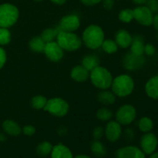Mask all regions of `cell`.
Instances as JSON below:
<instances>
[{
	"label": "cell",
	"mask_w": 158,
	"mask_h": 158,
	"mask_svg": "<svg viewBox=\"0 0 158 158\" xmlns=\"http://www.w3.org/2000/svg\"><path fill=\"white\" fill-rule=\"evenodd\" d=\"M83 44L87 49L96 50L101 47L103 40H105V33L100 26L91 24L83 30L81 37Z\"/></svg>",
	"instance_id": "cell-1"
},
{
	"label": "cell",
	"mask_w": 158,
	"mask_h": 158,
	"mask_svg": "<svg viewBox=\"0 0 158 158\" xmlns=\"http://www.w3.org/2000/svg\"><path fill=\"white\" fill-rule=\"evenodd\" d=\"M110 88L117 97H127L134 89V79L128 74H120L113 79Z\"/></svg>",
	"instance_id": "cell-2"
},
{
	"label": "cell",
	"mask_w": 158,
	"mask_h": 158,
	"mask_svg": "<svg viewBox=\"0 0 158 158\" xmlns=\"http://www.w3.org/2000/svg\"><path fill=\"white\" fill-rule=\"evenodd\" d=\"M113 79L114 77L110 71L100 65L89 73V80L92 85L100 90L110 89Z\"/></svg>",
	"instance_id": "cell-3"
},
{
	"label": "cell",
	"mask_w": 158,
	"mask_h": 158,
	"mask_svg": "<svg viewBox=\"0 0 158 158\" xmlns=\"http://www.w3.org/2000/svg\"><path fill=\"white\" fill-rule=\"evenodd\" d=\"M56 41L66 52H75L80 49L83 45L81 38L77 33L61 30H59Z\"/></svg>",
	"instance_id": "cell-4"
},
{
	"label": "cell",
	"mask_w": 158,
	"mask_h": 158,
	"mask_svg": "<svg viewBox=\"0 0 158 158\" xmlns=\"http://www.w3.org/2000/svg\"><path fill=\"white\" fill-rule=\"evenodd\" d=\"M19 10L16 6L11 3L0 5V27L10 28L18 22Z\"/></svg>",
	"instance_id": "cell-5"
},
{
	"label": "cell",
	"mask_w": 158,
	"mask_h": 158,
	"mask_svg": "<svg viewBox=\"0 0 158 158\" xmlns=\"http://www.w3.org/2000/svg\"><path fill=\"white\" fill-rule=\"evenodd\" d=\"M46 112L56 117H64L69 111V105L66 100L61 97H52L48 99L44 110Z\"/></svg>",
	"instance_id": "cell-6"
},
{
	"label": "cell",
	"mask_w": 158,
	"mask_h": 158,
	"mask_svg": "<svg viewBox=\"0 0 158 158\" xmlns=\"http://www.w3.org/2000/svg\"><path fill=\"white\" fill-rule=\"evenodd\" d=\"M115 117L121 126H128L135 120L137 110L131 104H123L117 109Z\"/></svg>",
	"instance_id": "cell-7"
},
{
	"label": "cell",
	"mask_w": 158,
	"mask_h": 158,
	"mask_svg": "<svg viewBox=\"0 0 158 158\" xmlns=\"http://www.w3.org/2000/svg\"><path fill=\"white\" fill-rule=\"evenodd\" d=\"M134 19L140 25L143 26H150L152 25L154 13L147 6H137L133 9Z\"/></svg>",
	"instance_id": "cell-8"
},
{
	"label": "cell",
	"mask_w": 158,
	"mask_h": 158,
	"mask_svg": "<svg viewBox=\"0 0 158 158\" xmlns=\"http://www.w3.org/2000/svg\"><path fill=\"white\" fill-rule=\"evenodd\" d=\"M145 63H146V59L143 55H135L131 52L127 53L122 59V65L123 68L128 71L140 69L144 66Z\"/></svg>",
	"instance_id": "cell-9"
},
{
	"label": "cell",
	"mask_w": 158,
	"mask_h": 158,
	"mask_svg": "<svg viewBox=\"0 0 158 158\" xmlns=\"http://www.w3.org/2000/svg\"><path fill=\"white\" fill-rule=\"evenodd\" d=\"M158 146L157 136L151 132L144 133L140 139V148L145 155H151L155 152Z\"/></svg>",
	"instance_id": "cell-10"
},
{
	"label": "cell",
	"mask_w": 158,
	"mask_h": 158,
	"mask_svg": "<svg viewBox=\"0 0 158 158\" xmlns=\"http://www.w3.org/2000/svg\"><path fill=\"white\" fill-rule=\"evenodd\" d=\"M43 53L48 60L52 63H59L64 56V50L60 47L56 41L46 43Z\"/></svg>",
	"instance_id": "cell-11"
},
{
	"label": "cell",
	"mask_w": 158,
	"mask_h": 158,
	"mask_svg": "<svg viewBox=\"0 0 158 158\" xmlns=\"http://www.w3.org/2000/svg\"><path fill=\"white\" fill-rule=\"evenodd\" d=\"M80 26V17L75 14H68L60 20L59 29L64 32H75Z\"/></svg>",
	"instance_id": "cell-12"
},
{
	"label": "cell",
	"mask_w": 158,
	"mask_h": 158,
	"mask_svg": "<svg viewBox=\"0 0 158 158\" xmlns=\"http://www.w3.org/2000/svg\"><path fill=\"white\" fill-rule=\"evenodd\" d=\"M122 126L117 120H109L104 127V136L108 141L115 143L121 137Z\"/></svg>",
	"instance_id": "cell-13"
},
{
	"label": "cell",
	"mask_w": 158,
	"mask_h": 158,
	"mask_svg": "<svg viewBox=\"0 0 158 158\" xmlns=\"http://www.w3.org/2000/svg\"><path fill=\"white\" fill-rule=\"evenodd\" d=\"M117 158H145V154L140 148L137 146H125L116 151Z\"/></svg>",
	"instance_id": "cell-14"
},
{
	"label": "cell",
	"mask_w": 158,
	"mask_h": 158,
	"mask_svg": "<svg viewBox=\"0 0 158 158\" xmlns=\"http://www.w3.org/2000/svg\"><path fill=\"white\" fill-rule=\"evenodd\" d=\"M114 40L117 43L119 48L127 49L130 47L133 40V36L127 30L124 29H120L115 32Z\"/></svg>",
	"instance_id": "cell-15"
},
{
	"label": "cell",
	"mask_w": 158,
	"mask_h": 158,
	"mask_svg": "<svg viewBox=\"0 0 158 158\" xmlns=\"http://www.w3.org/2000/svg\"><path fill=\"white\" fill-rule=\"evenodd\" d=\"M89 73L81 64L76 65L70 71V78L77 83H84L89 79Z\"/></svg>",
	"instance_id": "cell-16"
},
{
	"label": "cell",
	"mask_w": 158,
	"mask_h": 158,
	"mask_svg": "<svg viewBox=\"0 0 158 158\" xmlns=\"http://www.w3.org/2000/svg\"><path fill=\"white\" fill-rule=\"evenodd\" d=\"M2 127L5 134L12 137H17L22 134V127L16 121L13 120H4L2 123Z\"/></svg>",
	"instance_id": "cell-17"
},
{
	"label": "cell",
	"mask_w": 158,
	"mask_h": 158,
	"mask_svg": "<svg viewBox=\"0 0 158 158\" xmlns=\"http://www.w3.org/2000/svg\"><path fill=\"white\" fill-rule=\"evenodd\" d=\"M117 97L111 90L103 89L100 90L97 95V100L103 106H111L115 103Z\"/></svg>",
	"instance_id": "cell-18"
},
{
	"label": "cell",
	"mask_w": 158,
	"mask_h": 158,
	"mask_svg": "<svg viewBox=\"0 0 158 158\" xmlns=\"http://www.w3.org/2000/svg\"><path fill=\"white\" fill-rule=\"evenodd\" d=\"M51 158H73V155L68 147L63 143L54 145L50 154Z\"/></svg>",
	"instance_id": "cell-19"
},
{
	"label": "cell",
	"mask_w": 158,
	"mask_h": 158,
	"mask_svg": "<svg viewBox=\"0 0 158 158\" xmlns=\"http://www.w3.org/2000/svg\"><path fill=\"white\" fill-rule=\"evenodd\" d=\"M145 92L150 98L158 100V76L150 78L145 84Z\"/></svg>",
	"instance_id": "cell-20"
},
{
	"label": "cell",
	"mask_w": 158,
	"mask_h": 158,
	"mask_svg": "<svg viewBox=\"0 0 158 158\" xmlns=\"http://www.w3.org/2000/svg\"><path fill=\"white\" fill-rule=\"evenodd\" d=\"M144 40L140 35H137L133 36L132 43L130 46L131 52L135 54V55L141 56L144 53Z\"/></svg>",
	"instance_id": "cell-21"
},
{
	"label": "cell",
	"mask_w": 158,
	"mask_h": 158,
	"mask_svg": "<svg viewBox=\"0 0 158 158\" xmlns=\"http://www.w3.org/2000/svg\"><path fill=\"white\" fill-rule=\"evenodd\" d=\"M100 64V60L99 56L94 54H88L84 56L81 60V65L86 68L89 72L95 69Z\"/></svg>",
	"instance_id": "cell-22"
},
{
	"label": "cell",
	"mask_w": 158,
	"mask_h": 158,
	"mask_svg": "<svg viewBox=\"0 0 158 158\" xmlns=\"http://www.w3.org/2000/svg\"><path fill=\"white\" fill-rule=\"evenodd\" d=\"M90 151L93 155L96 157L102 158L104 157L106 154V148L100 140H96L91 142L90 143Z\"/></svg>",
	"instance_id": "cell-23"
},
{
	"label": "cell",
	"mask_w": 158,
	"mask_h": 158,
	"mask_svg": "<svg viewBox=\"0 0 158 158\" xmlns=\"http://www.w3.org/2000/svg\"><path fill=\"white\" fill-rule=\"evenodd\" d=\"M46 43L40 36H33L29 41V48L34 52L41 53L44 51Z\"/></svg>",
	"instance_id": "cell-24"
},
{
	"label": "cell",
	"mask_w": 158,
	"mask_h": 158,
	"mask_svg": "<svg viewBox=\"0 0 158 158\" xmlns=\"http://www.w3.org/2000/svg\"><path fill=\"white\" fill-rule=\"evenodd\" d=\"M53 146L49 141H43L37 145L35 148V152L37 155L41 158H46L50 155Z\"/></svg>",
	"instance_id": "cell-25"
},
{
	"label": "cell",
	"mask_w": 158,
	"mask_h": 158,
	"mask_svg": "<svg viewBox=\"0 0 158 158\" xmlns=\"http://www.w3.org/2000/svg\"><path fill=\"white\" fill-rule=\"evenodd\" d=\"M60 29L58 28H46L40 34V37L46 43L56 41Z\"/></svg>",
	"instance_id": "cell-26"
},
{
	"label": "cell",
	"mask_w": 158,
	"mask_h": 158,
	"mask_svg": "<svg viewBox=\"0 0 158 158\" xmlns=\"http://www.w3.org/2000/svg\"><path fill=\"white\" fill-rule=\"evenodd\" d=\"M48 99L43 95H35L31 98L30 105L33 109L40 110H44L46 106Z\"/></svg>",
	"instance_id": "cell-27"
},
{
	"label": "cell",
	"mask_w": 158,
	"mask_h": 158,
	"mask_svg": "<svg viewBox=\"0 0 158 158\" xmlns=\"http://www.w3.org/2000/svg\"><path fill=\"white\" fill-rule=\"evenodd\" d=\"M137 126H138L139 130L144 134V133L151 132L152 131L154 128V122L150 117H143L138 120Z\"/></svg>",
	"instance_id": "cell-28"
},
{
	"label": "cell",
	"mask_w": 158,
	"mask_h": 158,
	"mask_svg": "<svg viewBox=\"0 0 158 158\" xmlns=\"http://www.w3.org/2000/svg\"><path fill=\"white\" fill-rule=\"evenodd\" d=\"M101 48L104 52L107 54H114L118 51L119 46H117V43L114 40L111 39H106L103 40L101 45Z\"/></svg>",
	"instance_id": "cell-29"
},
{
	"label": "cell",
	"mask_w": 158,
	"mask_h": 158,
	"mask_svg": "<svg viewBox=\"0 0 158 158\" xmlns=\"http://www.w3.org/2000/svg\"><path fill=\"white\" fill-rule=\"evenodd\" d=\"M114 117L112 110L107 107H101L97 110L96 113V117L97 120L102 122H108Z\"/></svg>",
	"instance_id": "cell-30"
},
{
	"label": "cell",
	"mask_w": 158,
	"mask_h": 158,
	"mask_svg": "<svg viewBox=\"0 0 158 158\" xmlns=\"http://www.w3.org/2000/svg\"><path fill=\"white\" fill-rule=\"evenodd\" d=\"M118 19L123 23H130L134 20V12L131 9H123L118 13Z\"/></svg>",
	"instance_id": "cell-31"
},
{
	"label": "cell",
	"mask_w": 158,
	"mask_h": 158,
	"mask_svg": "<svg viewBox=\"0 0 158 158\" xmlns=\"http://www.w3.org/2000/svg\"><path fill=\"white\" fill-rule=\"evenodd\" d=\"M12 34L8 28L0 27V46H6L10 43Z\"/></svg>",
	"instance_id": "cell-32"
},
{
	"label": "cell",
	"mask_w": 158,
	"mask_h": 158,
	"mask_svg": "<svg viewBox=\"0 0 158 158\" xmlns=\"http://www.w3.org/2000/svg\"><path fill=\"white\" fill-rule=\"evenodd\" d=\"M104 136V128L101 126H97L93 131V137L96 140H100Z\"/></svg>",
	"instance_id": "cell-33"
},
{
	"label": "cell",
	"mask_w": 158,
	"mask_h": 158,
	"mask_svg": "<svg viewBox=\"0 0 158 158\" xmlns=\"http://www.w3.org/2000/svg\"><path fill=\"white\" fill-rule=\"evenodd\" d=\"M36 129L34 126L30 124H28L22 127V133L24 134L25 136H28V137H32L35 134Z\"/></svg>",
	"instance_id": "cell-34"
},
{
	"label": "cell",
	"mask_w": 158,
	"mask_h": 158,
	"mask_svg": "<svg viewBox=\"0 0 158 158\" xmlns=\"http://www.w3.org/2000/svg\"><path fill=\"white\" fill-rule=\"evenodd\" d=\"M146 4L153 13H158V0H148Z\"/></svg>",
	"instance_id": "cell-35"
},
{
	"label": "cell",
	"mask_w": 158,
	"mask_h": 158,
	"mask_svg": "<svg viewBox=\"0 0 158 158\" xmlns=\"http://www.w3.org/2000/svg\"><path fill=\"white\" fill-rule=\"evenodd\" d=\"M7 60V54L6 50L2 46H0V69L3 68Z\"/></svg>",
	"instance_id": "cell-36"
},
{
	"label": "cell",
	"mask_w": 158,
	"mask_h": 158,
	"mask_svg": "<svg viewBox=\"0 0 158 158\" xmlns=\"http://www.w3.org/2000/svg\"><path fill=\"white\" fill-rule=\"evenodd\" d=\"M156 52V49L152 44L148 43L144 46V53L148 56H153Z\"/></svg>",
	"instance_id": "cell-37"
},
{
	"label": "cell",
	"mask_w": 158,
	"mask_h": 158,
	"mask_svg": "<svg viewBox=\"0 0 158 158\" xmlns=\"http://www.w3.org/2000/svg\"><path fill=\"white\" fill-rule=\"evenodd\" d=\"M103 6L106 10H111L115 4V0H102Z\"/></svg>",
	"instance_id": "cell-38"
},
{
	"label": "cell",
	"mask_w": 158,
	"mask_h": 158,
	"mask_svg": "<svg viewBox=\"0 0 158 158\" xmlns=\"http://www.w3.org/2000/svg\"><path fill=\"white\" fill-rule=\"evenodd\" d=\"M80 2L85 6H94L102 2V0H80Z\"/></svg>",
	"instance_id": "cell-39"
},
{
	"label": "cell",
	"mask_w": 158,
	"mask_h": 158,
	"mask_svg": "<svg viewBox=\"0 0 158 158\" xmlns=\"http://www.w3.org/2000/svg\"><path fill=\"white\" fill-rule=\"evenodd\" d=\"M152 25L153 26H154V29H155L157 31H158V13L156 14L155 15H154Z\"/></svg>",
	"instance_id": "cell-40"
},
{
	"label": "cell",
	"mask_w": 158,
	"mask_h": 158,
	"mask_svg": "<svg viewBox=\"0 0 158 158\" xmlns=\"http://www.w3.org/2000/svg\"><path fill=\"white\" fill-rule=\"evenodd\" d=\"M49 1L57 6H63L67 2V0H49Z\"/></svg>",
	"instance_id": "cell-41"
},
{
	"label": "cell",
	"mask_w": 158,
	"mask_h": 158,
	"mask_svg": "<svg viewBox=\"0 0 158 158\" xmlns=\"http://www.w3.org/2000/svg\"><path fill=\"white\" fill-rule=\"evenodd\" d=\"M132 1L134 4L137 5V6H143V5L146 4L148 0H132Z\"/></svg>",
	"instance_id": "cell-42"
},
{
	"label": "cell",
	"mask_w": 158,
	"mask_h": 158,
	"mask_svg": "<svg viewBox=\"0 0 158 158\" xmlns=\"http://www.w3.org/2000/svg\"><path fill=\"white\" fill-rule=\"evenodd\" d=\"M73 158H91V157L86 155V154H78V155L73 157Z\"/></svg>",
	"instance_id": "cell-43"
},
{
	"label": "cell",
	"mask_w": 158,
	"mask_h": 158,
	"mask_svg": "<svg viewBox=\"0 0 158 158\" xmlns=\"http://www.w3.org/2000/svg\"><path fill=\"white\" fill-rule=\"evenodd\" d=\"M6 135H5V134L0 132V142H4L6 141Z\"/></svg>",
	"instance_id": "cell-44"
},
{
	"label": "cell",
	"mask_w": 158,
	"mask_h": 158,
	"mask_svg": "<svg viewBox=\"0 0 158 158\" xmlns=\"http://www.w3.org/2000/svg\"><path fill=\"white\" fill-rule=\"evenodd\" d=\"M150 158H158V151L157 152H154L151 154Z\"/></svg>",
	"instance_id": "cell-45"
},
{
	"label": "cell",
	"mask_w": 158,
	"mask_h": 158,
	"mask_svg": "<svg viewBox=\"0 0 158 158\" xmlns=\"http://www.w3.org/2000/svg\"><path fill=\"white\" fill-rule=\"evenodd\" d=\"M34 2H43L44 1V0H33Z\"/></svg>",
	"instance_id": "cell-46"
}]
</instances>
